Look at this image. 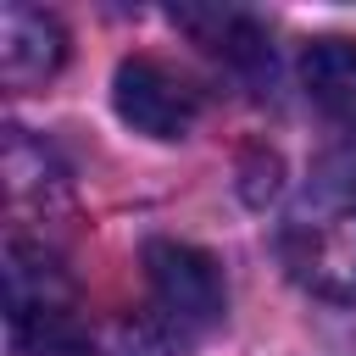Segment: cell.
<instances>
[{
    "label": "cell",
    "instance_id": "cell-1",
    "mask_svg": "<svg viewBox=\"0 0 356 356\" xmlns=\"http://www.w3.org/2000/svg\"><path fill=\"white\" fill-rule=\"evenodd\" d=\"M284 273L334 306H356V167H323L278 222Z\"/></svg>",
    "mask_w": 356,
    "mask_h": 356
},
{
    "label": "cell",
    "instance_id": "cell-2",
    "mask_svg": "<svg viewBox=\"0 0 356 356\" xmlns=\"http://www.w3.org/2000/svg\"><path fill=\"white\" fill-rule=\"evenodd\" d=\"M145 284H150V312L139 328H128L139 356H184L228 312L222 267H217V256H206L195 245L150 239L145 245Z\"/></svg>",
    "mask_w": 356,
    "mask_h": 356
},
{
    "label": "cell",
    "instance_id": "cell-3",
    "mask_svg": "<svg viewBox=\"0 0 356 356\" xmlns=\"http://www.w3.org/2000/svg\"><path fill=\"white\" fill-rule=\"evenodd\" d=\"M6 334L11 356H100L72 312L61 261L22 234L6 239Z\"/></svg>",
    "mask_w": 356,
    "mask_h": 356
},
{
    "label": "cell",
    "instance_id": "cell-4",
    "mask_svg": "<svg viewBox=\"0 0 356 356\" xmlns=\"http://www.w3.org/2000/svg\"><path fill=\"white\" fill-rule=\"evenodd\" d=\"M111 100H117V117L134 128V134H150V139H184L195 134L200 122V89L156 61V56H128L117 61V78H111Z\"/></svg>",
    "mask_w": 356,
    "mask_h": 356
},
{
    "label": "cell",
    "instance_id": "cell-5",
    "mask_svg": "<svg viewBox=\"0 0 356 356\" xmlns=\"http://www.w3.org/2000/svg\"><path fill=\"white\" fill-rule=\"evenodd\" d=\"M61 61H67V33L50 11H39V6H6L0 11V78L11 89L56 78Z\"/></svg>",
    "mask_w": 356,
    "mask_h": 356
},
{
    "label": "cell",
    "instance_id": "cell-6",
    "mask_svg": "<svg viewBox=\"0 0 356 356\" xmlns=\"http://www.w3.org/2000/svg\"><path fill=\"white\" fill-rule=\"evenodd\" d=\"M300 89L306 100L356 139V39L345 33H323L300 50Z\"/></svg>",
    "mask_w": 356,
    "mask_h": 356
},
{
    "label": "cell",
    "instance_id": "cell-7",
    "mask_svg": "<svg viewBox=\"0 0 356 356\" xmlns=\"http://www.w3.org/2000/svg\"><path fill=\"white\" fill-rule=\"evenodd\" d=\"M189 28H211V50L228 56L239 72H273V44L261 39V28L250 17H184Z\"/></svg>",
    "mask_w": 356,
    "mask_h": 356
}]
</instances>
